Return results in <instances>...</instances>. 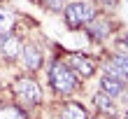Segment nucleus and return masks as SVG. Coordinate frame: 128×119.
<instances>
[{
    "label": "nucleus",
    "instance_id": "obj_1",
    "mask_svg": "<svg viewBox=\"0 0 128 119\" xmlns=\"http://www.w3.org/2000/svg\"><path fill=\"white\" fill-rule=\"evenodd\" d=\"M47 82H49V89L54 91L56 96L61 98H70V96L79 93L82 91V79L74 75V72L68 68V63L63 58H54L47 68Z\"/></svg>",
    "mask_w": 128,
    "mask_h": 119
},
{
    "label": "nucleus",
    "instance_id": "obj_2",
    "mask_svg": "<svg viewBox=\"0 0 128 119\" xmlns=\"http://www.w3.org/2000/svg\"><path fill=\"white\" fill-rule=\"evenodd\" d=\"M12 96H14V103H19L21 107L26 110H33V107H40L44 103V91H42V84L40 79L30 72H21V75L14 77L12 82Z\"/></svg>",
    "mask_w": 128,
    "mask_h": 119
},
{
    "label": "nucleus",
    "instance_id": "obj_3",
    "mask_svg": "<svg viewBox=\"0 0 128 119\" xmlns=\"http://www.w3.org/2000/svg\"><path fill=\"white\" fill-rule=\"evenodd\" d=\"M98 7L93 0H77V3H68L63 10V19L65 26L70 31H77V28H84L93 17H98Z\"/></svg>",
    "mask_w": 128,
    "mask_h": 119
},
{
    "label": "nucleus",
    "instance_id": "obj_4",
    "mask_svg": "<svg viewBox=\"0 0 128 119\" xmlns=\"http://www.w3.org/2000/svg\"><path fill=\"white\" fill-rule=\"evenodd\" d=\"M63 61L79 79H91L100 70V58H93L84 51H68V54H63Z\"/></svg>",
    "mask_w": 128,
    "mask_h": 119
},
{
    "label": "nucleus",
    "instance_id": "obj_5",
    "mask_svg": "<svg viewBox=\"0 0 128 119\" xmlns=\"http://www.w3.org/2000/svg\"><path fill=\"white\" fill-rule=\"evenodd\" d=\"M19 63L24 72H30V75H37L44 68V49L33 40H24V47H21V56Z\"/></svg>",
    "mask_w": 128,
    "mask_h": 119
},
{
    "label": "nucleus",
    "instance_id": "obj_6",
    "mask_svg": "<svg viewBox=\"0 0 128 119\" xmlns=\"http://www.w3.org/2000/svg\"><path fill=\"white\" fill-rule=\"evenodd\" d=\"M114 31H116V24L107 17V14H98V17H93L84 26V33L93 42H98V44H102L105 40H110L112 35H114Z\"/></svg>",
    "mask_w": 128,
    "mask_h": 119
},
{
    "label": "nucleus",
    "instance_id": "obj_7",
    "mask_svg": "<svg viewBox=\"0 0 128 119\" xmlns=\"http://www.w3.org/2000/svg\"><path fill=\"white\" fill-rule=\"evenodd\" d=\"M100 68H102L105 75H112V77L121 79L124 84H128V58L107 51L105 58H100Z\"/></svg>",
    "mask_w": 128,
    "mask_h": 119
},
{
    "label": "nucleus",
    "instance_id": "obj_8",
    "mask_svg": "<svg viewBox=\"0 0 128 119\" xmlns=\"http://www.w3.org/2000/svg\"><path fill=\"white\" fill-rule=\"evenodd\" d=\"M21 47H24V38H19L16 33L0 38V58L5 63H16L21 56Z\"/></svg>",
    "mask_w": 128,
    "mask_h": 119
},
{
    "label": "nucleus",
    "instance_id": "obj_9",
    "mask_svg": "<svg viewBox=\"0 0 128 119\" xmlns=\"http://www.w3.org/2000/svg\"><path fill=\"white\" fill-rule=\"evenodd\" d=\"M58 119H91V112L79 100H63L58 107Z\"/></svg>",
    "mask_w": 128,
    "mask_h": 119
},
{
    "label": "nucleus",
    "instance_id": "obj_10",
    "mask_svg": "<svg viewBox=\"0 0 128 119\" xmlns=\"http://www.w3.org/2000/svg\"><path fill=\"white\" fill-rule=\"evenodd\" d=\"M16 24H19V14L12 5H0V38L16 33Z\"/></svg>",
    "mask_w": 128,
    "mask_h": 119
},
{
    "label": "nucleus",
    "instance_id": "obj_11",
    "mask_svg": "<svg viewBox=\"0 0 128 119\" xmlns=\"http://www.w3.org/2000/svg\"><path fill=\"white\" fill-rule=\"evenodd\" d=\"M128 84H124L121 79H116V77H112V75H100V79H98V91H102V93H107L112 96V98H119V96L124 93V89Z\"/></svg>",
    "mask_w": 128,
    "mask_h": 119
},
{
    "label": "nucleus",
    "instance_id": "obj_12",
    "mask_svg": "<svg viewBox=\"0 0 128 119\" xmlns=\"http://www.w3.org/2000/svg\"><path fill=\"white\" fill-rule=\"evenodd\" d=\"M0 119H30V110L21 107L14 100H7L0 103Z\"/></svg>",
    "mask_w": 128,
    "mask_h": 119
},
{
    "label": "nucleus",
    "instance_id": "obj_13",
    "mask_svg": "<svg viewBox=\"0 0 128 119\" xmlns=\"http://www.w3.org/2000/svg\"><path fill=\"white\" fill-rule=\"evenodd\" d=\"M91 100H93V107L98 110V112H105V114H114L116 107H119V103L112 98V96L102 93V91H96Z\"/></svg>",
    "mask_w": 128,
    "mask_h": 119
},
{
    "label": "nucleus",
    "instance_id": "obj_14",
    "mask_svg": "<svg viewBox=\"0 0 128 119\" xmlns=\"http://www.w3.org/2000/svg\"><path fill=\"white\" fill-rule=\"evenodd\" d=\"M110 51H112V54L124 56V58H128V33H126V31H119V33L112 35Z\"/></svg>",
    "mask_w": 128,
    "mask_h": 119
},
{
    "label": "nucleus",
    "instance_id": "obj_15",
    "mask_svg": "<svg viewBox=\"0 0 128 119\" xmlns=\"http://www.w3.org/2000/svg\"><path fill=\"white\" fill-rule=\"evenodd\" d=\"M40 5H42L47 12H51V14H63L68 0H40Z\"/></svg>",
    "mask_w": 128,
    "mask_h": 119
},
{
    "label": "nucleus",
    "instance_id": "obj_16",
    "mask_svg": "<svg viewBox=\"0 0 128 119\" xmlns=\"http://www.w3.org/2000/svg\"><path fill=\"white\" fill-rule=\"evenodd\" d=\"M98 10H114V7L119 5V0H93Z\"/></svg>",
    "mask_w": 128,
    "mask_h": 119
},
{
    "label": "nucleus",
    "instance_id": "obj_17",
    "mask_svg": "<svg viewBox=\"0 0 128 119\" xmlns=\"http://www.w3.org/2000/svg\"><path fill=\"white\" fill-rule=\"evenodd\" d=\"M91 119H112V114H105V112H96V114H91Z\"/></svg>",
    "mask_w": 128,
    "mask_h": 119
},
{
    "label": "nucleus",
    "instance_id": "obj_18",
    "mask_svg": "<svg viewBox=\"0 0 128 119\" xmlns=\"http://www.w3.org/2000/svg\"><path fill=\"white\" fill-rule=\"evenodd\" d=\"M119 98H121V100H124V105L128 107V86L124 89V93H121V96H119Z\"/></svg>",
    "mask_w": 128,
    "mask_h": 119
},
{
    "label": "nucleus",
    "instance_id": "obj_19",
    "mask_svg": "<svg viewBox=\"0 0 128 119\" xmlns=\"http://www.w3.org/2000/svg\"><path fill=\"white\" fill-rule=\"evenodd\" d=\"M121 119H128V114H126V117H121Z\"/></svg>",
    "mask_w": 128,
    "mask_h": 119
},
{
    "label": "nucleus",
    "instance_id": "obj_20",
    "mask_svg": "<svg viewBox=\"0 0 128 119\" xmlns=\"http://www.w3.org/2000/svg\"><path fill=\"white\" fill-rule=\"evenodd\" d=\"M126 114H128V107H126Z\"/></svg>",
    "mask_w": 128,
    "mask_h": 119
}]
</instances>
